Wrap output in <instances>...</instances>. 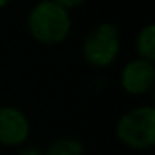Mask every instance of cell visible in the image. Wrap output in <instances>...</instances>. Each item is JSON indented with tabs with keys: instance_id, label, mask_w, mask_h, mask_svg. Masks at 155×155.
<instances>
[{
	"instance_id": "6da1fadb",
	"label": "cell",
	"mask_w": 155,
	"mask_h": 155,
	"mask_svg": "<svg viewBox=\"0 0 155 155\" xmlns=\"http://www.w3.org/2000/svg\"><path fill=\"white\" fill-rule=\"evenodd\" d=\"M28 30L32 37L42 44H60L70 32L68 10L54 0H42L28 15Z\"/></svg>"
},
{
	"instance_id": "7a4b0ae2",
	"label": "cell",
	"mask_w": 155,
	"mask_h": 155,
	"mask_svg": "<svg viewBox=\"0 0 155 155\" xmlns=\"http://www.w3.org/2000/svg\"><path fill=\"white\" fill-rule=\"evenodd\" d=\"M117 135L125 145L135 150H145L155 143V110L138 107L127 112L118 120Z\"/></svg>"
},
{
	"instance_id": "3957f363",
	"label": "cell",
	"mask_w": 155,
	"mask_h": 155,
	"mask_svg": "<svg viewBox=\"0 0 155 155\" xmlns=\"http://www.w3.org/2000/svg\"><path fill=\"white\" fill-rule=\"evenodd\" d=\"M120 50V35L115 25L100 24L88 32L84 42V57L90 65L107 67L117 58Z\"/></svg>"
},
{
	"instance_id": "277c9868",
	"label": "cell",
	"mask_w": 155,
	"mask_h": 155,
	"mask_svg": "<svg viewBox=\"0 0 155 155\" xmlns=\"http://www.w3.org/2000/svg\"><path fill=\"white\" fill-rule=\"evenodd\" d=\"M30 125L24 112L14 107H0V143L15 147L28 137Z\"/></svg>"
},
{
	"instance_id": "5b68a950",
	"label": "cell",
	"mask_w": 155,
	"mask_h": 155,
	"mask_svg": "<svg viewBox=\"0 0 155 155\" xmlns=\"http://www.w3.org/2000/svg\"><path fill=\"white\" fill-rule=\"evenodd\" d=\"M120 82L124 90L132 95H142L145 92H148L153 87L155 82L153 62L137 58V60L127 64L122 70Z\"/></svg>"
},
{
	"instance_id": "8992f818",
	"label": "cell",
	"mask_w": 155,
	"mask_h": 155,
	"mask_svg": "<svg viewBox=\"0 0 155 155\" xmlns=\"http://www.w3.org/2000/svg\"><path fill=\"white\" fill-rule=\"evenodd\" d=\"M135 48H137V54L142 60H155V27L152 24L138 32L137 40H135Z\"/></svg>"
},
{
	"instance_id": "52a82bcc",
	"label": "cell",
	"mask_w": 155,
	"mask_h": 155,
	"mask_svg": "<svg viewBox=\"0 0 155 155\" xmlns=\"http://www.w3.org/2000/svg\"><path fill=\"white\" fill-rule=\"evenodd\" d=\"M44 155H84V147L75 138H60L54 142Z\"/></svg>"
},
{
	"instance_id": "ba28073f",
	"label": "cell",
	"mask_w": 155,
	"mask_h": 155,
	"mask_svg": "<svg viewBox=\"0 0 155 155\" xmlns=\"http://www.w3.org/2000/svg\"><path fill=\"white\" fill-rule=\"evenodd\" d=\"M57 5H60L62 8L65 10H70V8H75V7H80L85 0H54Z\"/></svg>"
},
{
	"instance_id": "9c48e42d",
	"label": "cell",
	"mask_w": 155,
	"mask_h": 155,
	"mask_svg": "<svg viewBox=\"0 0 155 155\" xmlns=\"http://www.w3.org/2000/svg\"><path fill=\"white\" fill-rule=\"evenodd\" d=\"M18 155H44V152L38 147H27V148H22Z\"/></svg>"
},
{
	"instance_id": "30bf717a",
	"label": "cell",
	"mask_w": 155,
	"mask_h": 155,
	"mask_svg": "<svg viewBox=\"0 0 155 155\" xmlns=\"http://www.w3.org/2000/svg\"><path fill=\"white\" fill-rule=\"evenodd\" d=\"M8 4V0H0V7H5Z\"/></svg>"
}]
</instances>
